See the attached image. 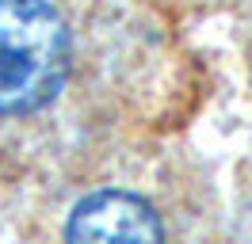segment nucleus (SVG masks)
I'll list each match as a JSON object with an SVG mask.
<instances>
[{
	"instance_id": "f257e3e1",
	"label": "nucleus",
	"mask_w": 252,
	"mask_h": 244,
	"mask_svg": "<svg viewBox=\"0 0 252 244\" xmlns=\"http://www.w3.org/2000/svg\"><path fill=\"white\" fill-rule=\"evenodd\" d=\"M69 73V30L42 0H0V115L50 103Z\"/></svg>"
},
{
	"instance_id": "f03ea898",
	"label": "nucleus",
	"mask_w": 252,
	"mask_h": 244,
	"mask_svg": "<svg viewBox=\"0 0 252 244\" xmlns=\"http://www.w3.org/2000/svg\"><path fill=\"white\" fill-rule=\"evenodd\" d=\"M69 244H164L153 206L126 191H99L80 202L69 229Z\"/></svg>"
}]
</instances>
